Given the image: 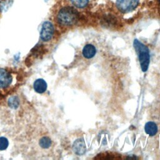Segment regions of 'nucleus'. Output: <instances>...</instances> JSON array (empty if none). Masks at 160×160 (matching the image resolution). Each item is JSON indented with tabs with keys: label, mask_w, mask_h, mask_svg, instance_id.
Segmentation results:
<instances>
[{
	"label": "nucleus",
	"mask_w": 160,
	"mask_h": 160,
	"mask_svg": "<svg viewBox=\"0 0 160 160\" xmlns=\"http://www.w3.org/2000/svg\"><path fill=\"white\" fill-rule=\"evenodd\" d=\"M56 19L61 27H70L74 25L78 19V14L76 10L70 6H64L60 8L56 15Z\"/></svg>",
	"instance_id": "obj_1"
},
{
	"label": "nucleus",
	"mask_w": 160,
	"mask_h": 160,
	"mask_svg": "<svg viewBox=\"0 0 160 160\" xmlns=\"http://www.w3.org/2000/svg\"><path fill=\"white\" fill-rule=\"evenodd\" d=\"M133 46L138 54L142 71H147L150 62V55L148 48L137 39L134 40Z\"/></svg>",
	"instance_id": "obj_2"
},
{
	"label": "nucleus",
	"mask_w": 160,
	"mask_h": 160,
	"mask_svg": "<svg viewBox=\"0 0 160 160\" xmlns=\"http://www.w3.org/2000/svg\"><path fill=\"white\" fill-rule=\"evenodd\" d=\"M139 4V0H116V6L121 12L127 13L133 11Z\"/></svg>",
	"instance_id": "obj_3"
},
{
	"label": "nucleus",
	"mask_w": 160,
	"mask_h": 160,
	"mask_svg": "<svg viewBox=\"0 0 160 160\" xmlns=\"http://www.w3.org/2000/svg\"><path fill=\"white\" fill-rule=\"evenodd\" d=\"M54 33V28L50 21H45L42 25L40 31V39L43 42H48L52 38Z\"/></svg>",
	"instance_id": "obj_4"
},
{
	"label": "nucleus",
	"mask_w": 160,
	"mask_h": 160,
	"mask_svg": "<svg viewBox=\"0 0 160 160\" xmlns=\"http://www.w3.org/2000/svg\"><path fill=\"white\" fill-rule=\"evenodd\" d=\"M12 81L11 73L4 68H0V89H8L11 85Z\"/></svg>",
	"instance_id": "obj_5"
},
{
	"label": "nucleus",
	"mask_w": 160,
	"mask_h": 160,
	"mask_svg": "<svg viewBox=\"0 0 160 160\" xmlns=\"http://www.w3.org/2000/svg\"><path fill=\"white\" fill-rule=\"evenodd\" d=\"M96 53V49L95 46L92 44H86L82 50V56L86 59L92 58Z\"/></svg>",
	"instance_id": "obj_6"
},
{
	"label": "nucleus",
	"mask_w": 160,
	"mask_h": 160,
	"mask_svg": "<svg viewBox=\"0 0 160 160\" xmlns=\"http://www.w3.org/2000/svg\"><path fill=\"white\" fill-rule=\"evenodd\" d=\"M72 149L74 152L78 155H82L86 152V146L84 141L82 139H76L72 145Z\"/></svg>",
	"instance_id": "obj_7"
},
{
	"label": "nucleus",
	"mask_w": 160,
	"mask_h": 160,
	"mask_svg": "<svg viewBox=\"0 0 160 160\" xmlns=\"http://www.w3.org/2000/svg\"><path fill=\"white\" fill-rule=\"evenodd\" d=\"M47 82L43 79L39 78L36 79L33 84V88L34 91L39 94L44 93L47 89Z\"/></svg>",
	"instance_id": "obj_8"
},
{
	"label": "nucleus",
	"mask_w": 160,
	"mask_h": 160,
	"mask_svg": "<svg viewBox=\"0 0 160 160\" xmlns=\"http://www.w3.org/2000/svg\"><path fill=\"white\" fill-rule=\"evenodd\" d=\"M144 131L146 133L150 136H153L158 132V126L156 124L152 121H148L145 124Z\"/></svg>",
	"instance_id": "obj_9"
},
{
	"label": "nucleus",
	"mask_w": 160,
	"mask_h": 160,
	"mask_svg": "<svg viewBox=\"0 0 160 160\" xmlns=\"http://www.w3.org/2000/svg\"><path fill=\"white\" fill-rule=\"evenodd\" d=\"M38 145L42 149H48L52 145V141L48 136H42L40 137Z\"/></svg>",
	"instance_id": "obj_10"
},
{
	"label": "nucleus",
	"mask_w": 160,
	"mask_h": 160,
	"mask_svg": "<svg viewBox=\"0 0 160 160\" xmlns=\"http://www.w3.org/2000/svg\"><path fill=\"white\" fill-rule=\"evenodd\" d=\"M73 6L78 8H84L88 4L89 0H70Z\"/></svg>",
	"instance_id": "obj_11"
},
{
	"label": "nucleus",
	"mask_w": 160,
	"mask_h": 160,
	"mask_svg": "<svg viewBox=\"0 0 160 160\" xmlns=\"http://www.w3.org/2000/svg\"><path fill=\"white\" fill-rule=\"evenodd\" d=\"M19 99L16 96H12L11 98H9V101H8V104L11 108H16L19 106Z\"/></svg>",
	"instance_id": "obj_12"
},
{
	"label": "nucleus",
	"mask_w": 160,
	"mask_h": 160,
	"mask_svg": "<svg viewBox=\"0 0 160 160\" xmlns=\"http://www.w3.org/2000/svg\"><path fill=\"white\" fill-rule=\"evenodd\" d=\"M12 3V0H0V11H5Z\"/></svg>",
	"instance_id": "obj_13"
},
{
	"label": "nucleus",
	"mask_w": 160,
	"mask_h": 160,
	"mask_svg": "<svg viewBox=\"0 0 160 160\" xmlns=\"http://www.w3.org/2000/svg\"><path fill=\"white\" fill-rule=\"evenodd\" d=\"M9 145V141L5 137H0V151L6 149Z\"/></svg>",
	"instance_id": "obj_14"
},
{
	"label": "nucleus",
	"mask_w": 160,
	"mask_h": 160,
	"mask_svg": "<svg viewBox=\"0 0 160 160\" xmlns=\"http://www.w3.org/2000/svg\"><path fill=\"white\" fill-rule=\"evenodd\" d=\"M158 3H159V4L160 5V0H158Z\"/></svg>",
	"instance_id": "obj_15"
},
{
	"label": "nucleus",
	"mask_w": 160,
	"mask_h": 160,
	"mask_svg": "<svg viewBox=\"0 0 160 160\" xmlns=\"http://www.w3.org/2000/svg\"><path fill=\"white\" fill-rule=\"evenodd\" d=\"M44 1H46V2H47V1H48L49 0H44Z\"/></svg>",
	"instance_id": "obj_16"
}]
</instances>
